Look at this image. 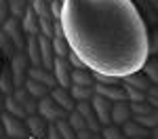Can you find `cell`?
Wrapping results in <instances>:
<instances>
[{"label":"cell","mask_w":158,"mask_h":139,"mask_svg":"<svg viewBox=\"0 0 158 139\" xmlns=\"http://www.w3.org/2000/svg\"><path fill=\"white\" fill-rule=\"evenodd\" d=\"M47 139H61V135L57 133V129H55V125H49V129H47Z\"/></svg>","instance_id":"35"},{"label":"cell","mask_w":158,"mask_h":139,"mask_svg":"<svg viewBox=\"0 0 158 139\" xmlns=\"http://www.w3.org/2000/svg\"><path fill=\"white\" fill-rule=\"evenodd\" d=\"M4 112L15 116V118H19V120H25V116H27L23 112V108L13 99V95H4Z\"/></svg>","instance_id":"21"},{"label":"cell","mask_w":158,"mask_h":139,"mask_svg":"<svg viewBox=\"0 0 158 139\" xmlns=\"http://www.w3.org/2000/svg\"><path fill=\"white\" fill-rule=\"evenodd\" d=\"M23 88L32 95V97H34V99H42V97H47V95H49V91H51L49 87H44L42 82H36V80H32V78H27V80H25Z\"/></svg>","instance_id":"20"},{"label":"cell","mask_w":158,"mask_h":139,"mask_svg":"<svg viewBox=\"0 0 158 139\" xmlns=\"http://www.w3.org/2000/svg\"><path fill=\"white\" fill-rule=\"evenodd\" d=\"M129 118H131L129 101H112V112H110V120H112V125L120 126L122 122H127Z\"/></svg>","instance_id":"12"},{"label":"cell","mask_w":158,"mask_h":139,"mask_svg":"<svg viewBox=\"0 0 158 139\" xmlns=\"http://www.w3.org/2000/svg\"><path fill=\"white\" fill-rule=\"evenodd\" d=\"M65 122L74 129V133L76 131H80V129H85V118L80 116V114L76 112V110H72V112L68 114V118H65Z\"/></svg>","instance_id":"32"},{"label":"cell","mask_w":158,"mask_h":139,"mask_svg":"<svg viewBox=\"0 0 158 139\" xmlns=\"http://www.w3.org/2000/svg\"><path fill=\"white\" fill-rule=\"evenodd\" d=\"M131 120L137 122V125H141L143 129H154L158 125V116H156V110L150 114H143V116H131Z\"/></svg>","instance_id":"25"},{"label":"cell","mask_w":158,"mask_h":139,"mask_svg":"<svg viewBox=\"0 0 158 139\" xmlns=\"http://www.w3.org/2000/svg\"><path fill=\"white\" fill-rule=\"evenodd\" d=\"M65 59H68V63H70V65H72V70H89L85 63L78 59V55H76L74 51H70V53H68V57H65Z\"/></svg>","instance_id":"34"},{"label":"cell","mask_w":158,"mask_h":139,"mask_svg":"<svg viewBox=\"0 0 158 139\" xmlns=\"http://www.w3.org/2000/svg\"><path fill=\"white\" fill-rule=\"evenodd\" d=\"M27 67H30V61H27L25 53H15V55L11 57L9 70H11L15 88H21L25 84V80H27Z\"/></svg>","instance_id":"4"},{"label":"cell","mask_w":158,"mask_h":139,"mask_svg":"<svg viewBox=\"0 0 158 139\" xmlns=\"http://www.w3.org/2000/svg\"><path fill=\"white\" fill-rule=\"evenodd\" d=\"M63 38L97 74L139 72L150 59L148 25L133 0H63Z\"/></svg>","instance_id":"1"},{"label":"cell","mask_w":158,"mask_h":139,"mask_svg":"<svg viewBox=\"0 0 158 139\" xmlns=\"http://www.w3.org/2000/svg\"><path fill=\"white\" fill-rule=\"evenodd\" d=\"M70 82L76 87H93V74L89 70H72L70 72Z\"/></svg>","instance_id":"19"},{"label":"cell","mask_w":158,"mask_h":139,"mask_svg":"<svg viewBox=\"0 0 158 139\" xmlns=\"http://www.w3.org/2000/svg\"><path fill=\"white\" fill-rule=\"evenodd\" d=\"M15 84H13V76L9 67H0V93L2 95H13Z\"/></svg>","instance_id":"23"},{"label":"cell","mask_w":158,"mask_h":139,"mask_svg":"<svg viewBox=\"0 0 158 139\" xmlns=\"http://www.w3.org/2000/svg\"><path fill=\"white\" fill-rule=\"evenodd\" d=\"M27 139H32V137H27Z\"/></svg>","instance_id":"41"},{"label":"cell","mask_w":158,"mask_h":139,"mask_svg":"<svg viewBox=\"0 0 158 139\" xmlns=\"http://www.w3.org/2000/svg\"><path fill=\"white\" fill-rule=\"evenodd\" d=\"M53 76H55V82H57V87L61 88H70L72 87V82H70V72H72V65L68 63L65 57H55L53 59Z\"/></svg>","instance_id":"7"},{"label":"cell","mask_w":158,"mask_h":139,"mask_svg":"<svg viewBox=\"0 0 158 139\" xmlns=\"http://www.w3.org/2000/svg\"><path fill=\"white\" fill-rule=\"evenodd\" d=\"M0 137H4V129H2V125H0Z\"/></svg>","instance_id":"38"},{"label":"cell","mask_w":158,"mask_h":139,"mask_svg":"<svg viewBox=\"0 0 158 139\" xmlns=\"http://www.w3.org/2000/svg\"><path fill=\"white\" fill-rule=\"evenodd\" d=\"M49 11H51V17L55 21L61 19V13H63V0H51L49 2Z\"/></svg>","instance_id":"33"},{"label":"cell","mask_w":158,"mask_h":139,"mask_svg":"<svg viewBox=\"0 0 158 139\" xmlns=\"http://www.w3.org/2000/svg\"><path fill=\"white\" fill-rule=\"evenodd\" d=\"M141 72H143V76H146L152 84H156V80H158V63H156L154 57H152V59H148V61L143 63Z\"/></svg>","instance_id":"26"},{"label":"cell","mask_w":158,"mask_h":139,"mask_svg":"<svg viewBox=\"0 0 158 139\" xmlns=\"http://www.w3.org/2000/svg\"><path fill=\"white\" fill-rule=\"evenodd\" d=\"M4 112V95H2V93H0V114Z\"/></svg>","instance_id":"37"},{"label":"cell","mask_w":158,"mask_h":139,"mask_svg":"<svg viewBox=\"0 0 158 139\" xmlns=\"http://www.w3.org/2000/svg\"><path fill=\"white\" fill-rule=\"evenodd\" d=\"M120 131H122V135H124V137H129V139H133V137L146 139L150 129H143L141 125H137V122H133V120L129 118L127 122H122V125H120Z\"/></svg>","instance_id":"18"},{"label":"cell","mask_w":158,"mask_h":139,"mask_svg":"<svg viewBox=\"0 0 158 139\" xmlns=\"http://www.w3.org/2000/svg\"><path fill=\"white\" fill-rule=\"evenodd\" d=\"M27 4H30L27 0H9V15L21 19L23 13H25V9H27Z\"/></svg>","instance_id":"27"},{"label":"cell","mask_w":158,"mask_h":139,"mask_svg":"<svg viewBox=\"0 0 158 139\" xmlns=\"http://www.w3.org/2000/svg\"><path fill=\"white\" fill-rule=\"evenodd\" d=\"M51 47H53V53H55V57H68V53H70V44H68V40L63 36H53L51 38Z\"/></svg>","instance_id":"24"},{"label":"cell","mask_w":158,"mask_h":139,"mask_svg":"<svg viewBox=\"0 0 158 139\" xmlns=\"http://www.w3.org/2000/svg\"><path fill=\"white\" fill-rule=\"evenodd\" d=\"M15 53H17V51H15V47H13L11 38L0 30V55H4V57H9V59H11Z\"/></svg>","instance_id":"29"},{"label":"cell","mask_w":158,"mask_h":139,"mask_svg":"<svg viewBox=\"0 0 158 139\" xmlns=\"http://www.w3.org/2000/svg\"><path fill=\"white\" fill-rule=\"evenodd\" d=\"M99 135H101V139H127L124 135H122L120 126H116V125L101 126V131H99Z\"/></svg>","instance_id":"30"},{"label":"cell","mask_w":158,"mask_h":139,"mask_svg":"<svg viewBox=\"0 0 158 139\" xmlns=\"http://www.w3.org/2000/svg\"><path fill=\"white\" fill-rule=\"evenodd\" d=\"M0 125L4 129V135L6 137H15V139H27L30 137L27 126H25L23 120H19V118H15V116H11V114H6V112L0 114Z\"/></svg>","instance_id":"5"},{"label":"cell","mask_w":158,"mask_h":139,"mask_svg":"<svg viewBox=\"0 0 158 139\" xmlns=\"http://www.w3.org/2000/svg\"><path fill=\"white\" fill-rule=\"evenodd\" d=\"M0 139H15V137H6V135H4V137H0Z\"/></svg>","instance_id":"40"},{"label":"cell","mask_w":158,"mask_h":139,"mask_svg":"<svg viewBox=\"0 0 158 139\" xmlns=\"http://www.w3.org/2000/svg\"><path fill=\"white\" fill-rule=\"evenodd\" d=\"M25 57L32 67H42V59H40V51H38V40L36 36H27L25 40Z\"/></svg>","instance_id":"17"},{"label":"cell","mask_w":158,"mask_h":139,"mask_svg":"<svg viewBox=\"0 0 158 139\" xmlns=\"http://www.w3.org/2000/svg\"><path fill=\"white\" fill-rule=\"evenodd\" d=\"M13 99L17 101L21 108H23V112L30 116V114H36V108H38V99H34L27 91H25L23 87L21 88H15L13 91Z\"/></svg>","instance_id":"10"},{"label":"cell","mask_w":158,"mask_h":139,"mask_svg":"<svg viewBox=\"0 0 158 139\" xmlns=\"http://www.w3.org/2000/svg\"><path fill=\"white\" fill-rule=\"evenodd\" d=\"M55 129H57V133L61 135V139H76V133H74V129L65 120H57V122H53Z\"/></svg>","instance_id":"31"},{"label":"cell","mask_w":158,"mask_h":139,"mask_svg":"<svg viewBox=\"0 0 158 139\" xmlns=\"http://www.w3.org/2000/svg\"><path fill=\"white\" fill-rule=\"evenodd\" d=\"M156 108H152L148 101H137V103H131L129 101V112H131V116H143V114H150L154 112Z\"/></svg>","instance_id":"28"},{"label":"cell","mask_w":158,"mask_h":139,"mask_svg":"<svg viewBox=\"0 0 158 139\" xmlns=\"http://www.w3.org/2000/svg\"><path fill=\"white\" fill-rule=\"evenodd\" d=\"M95 133H91V131H86V129H80V131H76V139H93Z\"/></svg>","instance_id":"36"},{"label":"cell","mask_w":158,"mask_h":139,"mask_svg":"<svg viewBox=\"0 0 158 139\" xmlns=\"http://www.w3.org/2000/svg\"><path fill=\"white\" fill-rule=\"evenodd\" d=\"M93 91H95V95H101L110 101H127V93L122 87H106V84L93 82Z\"/></svg>","instance_id":"11"},{"label":"cell","mask_w":158,"mask_h":139,"mask_svg":"<svg viewBox=\"0 0 158 139\" xmlns=\"http://www.w3.org/2000/svg\"><path fill=\"white\" fill-rule=\"evenodd\" d=\"M122 87H133V88H137V91H143V93H146L148 88L152 87V82H150L146 76H143V72L139 70V72H133V74L124 76V78H122Z\"/></svg>","instance_id":"16"},{"label":"cell","mask_w":158,"mask_h":139,"mask_svg":"<svg viewBox=\"0 0 158 139\" xmlns=\"http://www.w3.org/2000/svg\"><path fill=\"white\" fill-rule=\"evenodd\" d=\"M38 51H40V59H42V67L44 70H53V59H55V53H53V47H51V38L38 34Z\"/></svg>","instance_id":"9"},{"label":"cell","mask_w":158,"mask_h":139,"mask_svg":"<svg viewBox=\"0 0 158 139\" xmlns=\"http://www.w3.org/2000/svg\"><path fill=\"white\" fill-rule=\"evenodd\" d=\"M27 78H32V80H36V82H42L44 87H49V88L57 87L53 72L44 70V67H32V65H30V67H27Z\"/></svg>","instance_id":"14"},{"label":"cell","mask_w":158,"mask_h":139,"mask_svg":"<svg viewBox=\"0 0 158 139\" xmlns=\"http://www.w3.org/2000/svg\"><path fill=\"white\" fill-rule=\"evenodd\" d=\"M93 139H101V135H99V133H95V135H93Z\"/></svg>","instance_id":"39"},{"label":"cell","mask_w":158,"mask_h":139,"mask_svg":"<svg viewBox=\"0 0 158 139\" xmlns=\"http://www.w3.org/2000/svg\"><path fill=\"white\" fill-rule=\"evenodd\" d=\"M19 21H21V30H23L25 36H38V34H40L38 19H36V15H34V11H32V6H30V4H27L23 17H21Z\"/></svg>","instance_id":"15"},{"label":"cell","mask_w":158,"mask_h":139,"mask_svg":"<svg viewBox=\"0 0 158 139\" xmlns=\"http://www.w3.org/2000/svg\"><path fill=\"white\" fill-rule=\"evenodd\" d=\"M91 108H93V114H95V118H97V122L101 126H108L112 125V120H110V112H112V101L106 99V97H101V95H93L91 97Z\"/></svg>","instance_id":"6"},{"label":"cell","mask_w":158,"mask_h":139,"mask_svg":"<svg viewBox=\"0 0 158 139\" xmlns=\"http://www.w3.org/2000/svg\"><path fill=\"white\" fill-rule=\"evenodd\" d=\"M68 93H70V97L74 101H89L95 95L93 87H76V84H72V87L68 88Z\"/></svg>","instance_id":"22"},{"label":"cell","mask_w":158,"mask_h":139,"mask_svg":"<svg viewBox=\"0 0 158 139\" xmlns=\"http://www.w3.org/2000/svg\"><path fill=\"white\" fill-rule=\"evenodd\" d=\"M36 114L40 116V118H44L49 125H53V122H57V120H65L68 118V114L65 110H61L59 105L55 103V101L51 99L49 95L47 97H42V99H38V108H36Z\"/></svg>","instance_id":"3"},{"label":"cell","mask_w":158,"mask_h":139,"mask_svg":"<svg viewBox=\"0 0 158 139\" xmlns=\"http://www.w3.org/2000/svg\"><path fill=\"white\" fill-rule=\"evenodd\" d=\"M25 126H27V133L32 139H47V129L49 122L44 118H40L38 114H30L25 116Z\"/></svg>","instance_id":"8"},{"label":"cell","mask_w":158,"mask_h":139,"mask_svg":"<svg viewBox=\"0 0 158 139\" xmlns=\"http://www.w3.org/2000/svg\"><path fill=\"white\" fill-rule=\"evenodd\" d=\"M49 97L59 105L61 110H65V112H72V110H74V103H76V101L70 97L68 88H61V87L51 88V91H49Z\"/></svg>","instance_id":"13"},{"label":"cell","mask_w":158,"mask_h":139,"mask_svg":"<svg viewBox=\"0 0 158 139\" xmlns=\"http://www.w3.org/2000/svg\"><path fill=\"white\" fill-rule=\"evenodd\" d=\"M0 30L11 38V42H13V47H15L17 53H23L25 51V34H23V30H21V21H19L17 17H11V15H9V17L0 23Z\"/></svg>","instance_id":"2"}]
</instances>
